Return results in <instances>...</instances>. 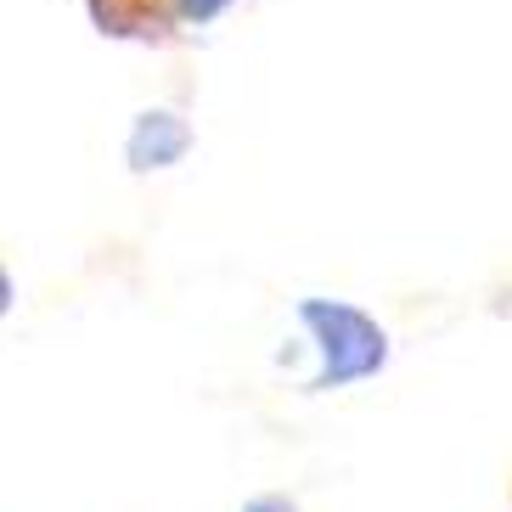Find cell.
Wrapping results in <instances>:
<instances>
[{
    "mask_svg": "<svg viewBox=\"0 0 512 512\" xmlns=\"http://www.w3.org/2000/svg\"><path fill=\"white\" fill-rule=\"evenodd\" d=\"M299 327L316 349L304 394H338L389 366V327L349 299H299Z\"/></svg>",
    "mask_w": 512,
    "mask_h": 512,
    "instance_id": "1",
    "label": "cell"
},
{
    "mask_svg": "<svg viewBox=\"0 0 512 512\" xmlns=\"http://www.w3.org/2000/svg\"><path fill=\"white\" fill-rule=\"evenodd\" d=\"M85 17L102 40H130V46H169L181 34L175 0H85Z\"/></svg>",
    "mask_w": 512,
    "mask_h": 512,
    "instance_id": "2",
    "label": "cell"
},
{
    "mask_svg": "<svg viewBox=\"0 0 512 512\" xmlns=\"http://www.w3.org/2000/svg\"><path fill=\"white\" fill-rule=\"evenodd\" d=\"M192 124L175 113V107H147L136 113L130 124V136H124V164L136 169V175H152V169H175L192 152Z\"/></svg>",
    "mask_w": 512,
    "mask_h": 512,
    "instance_id": "3",
    "label": "cell"
},
{
    "mask_svg": "<svg viewBox=\"0 0 512 512\" xmlns=\"http://www.w3.org/2000/svg\"><path fill=\"white\" fill-rule=\"evenodd\" d=\"M237 0H175V17H181V29H209L214 17H226Z\"/></svg>",
    "mask_w": 512,
    "mask_h": 512,
    "instance_id": "4",
    "label": "cell"
},
{
    "mask_svg": "<svg viewBox=\"0 0 512 512\" xmlns=\"http://www.w3.org/2000/svg\"><path fill=\"white\" fill-rule=\"evenodd\" d=\"M242 512H299V501H293V496H282V490H265V496L242 501Z\"/></svg>",
    "mask_w": 512,
    "mask_h": 512,
    "instance_id": "5",
    "label": "cell"
},
{
    "mask_svg": "<svg viewBox=\"0 0 512 512\" xmlns=\"http://www.w3.org/2000/svg\"><path fill=\"white\" fill-rule=\"evenodd\" d=\"M12 299H17V287H12V276H6V265H0V316L12 310Z\"/></svg>",
    "mask_w": 512,
    "mask_h": 512,
    "instance_id": "6",
    "label": "cell"
}]
</instances>
